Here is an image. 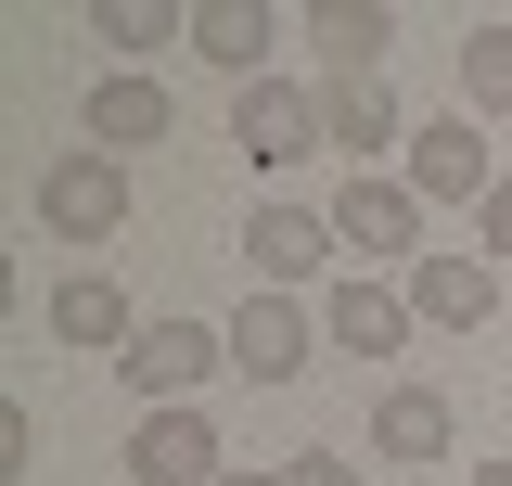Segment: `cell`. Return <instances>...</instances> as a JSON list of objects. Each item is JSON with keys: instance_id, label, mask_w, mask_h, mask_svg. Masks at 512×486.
Segmentation results:
<instances>
[{"instance_id": "6da1fadb", "label": "cell", "mask_w": 512, "mask_h": 486, "mask_svg": "<svg viewBox=\"0 0 512 486\" xmlns=\"http://www.w3.org/2000/svg\"><path fill=\"white\" fill-rule=\"evenodd\" d=\"M205 371H231V333H205V320H141L128 359H116V384L141 397V410H192Z\"/></svg>"}, {"instance_id": "7a4b0ae2", "label": "cell", "mask_w": 512, "mask_h": 486, "mask_svg": "<svg viewBox=\"0 0 512 486\" xmlns=\"http://www.w3.org/2000/svg\"><path fill=\"white\" fill-rule=\"evenodd\" d=\"M397 180L423 192V205H487V192H500L512 167H500V141H474V116L448 103V116H423V128H410V154H397Z\"/></svg>"}, {"instance_id": "3957f363", "label": "cell", "mask_w": 512, "mask_h": 486, "mask_svg": "<svg viewBox=\"0 0 512 486\" xmlns=\"http://www.w3.org/2000/svg\"><path fill=\"white\" fill-rule=\"evenodd\" d=\"M39 231H52V243H116L128 231V167L90 154V141L52 154V167H39Z\"/></svg>"}, {"instance_id": "277c9868", "label": "cell", "mask_w": 512, "mask_h": 486, "mask_svg": "<svg viewBox=\"0 0 512 486\" xmlns=\"http://www.w3.org/2000/svg\"><path fill=\"white\" fill-rule=\"evenodd\" d=\"M320 141L346 154V180H372V154H410V116H397L384 77H333L320 90Z\"/></svg>"}, {"instance_id": "5b68a950", "label": "cell", "mask_w": 512, "mask_h": 486, "mask_svg": "<svg viewBox=\"0 0 512 486\" xmlns=\"http://www.w3.org/2000/svg\"><path fill=\"white\" fill-rule=\"evenodd\" d=\"M410 320H436V333H487V307H500V269L487 256H461V243H436V256H410Z\"/></svg>"}, {"instance_id": "8992f818", "label": "cell", "mask_w": 512, "mask_h": 486, "mask_svg": "<svg viewBox=\"0 0 512 486\" xmlns=\"http://www.w3.org/2000/svg\"><path fill=\"white\" fill-rule=\"evenodd\" d=\"M333 205H256V231H244V256H256V282L269 295H295V282H320L333 269Z\"/></svg>"}, {"instance_id": "52a82bcc", "label": "cell", "mask_w": 512, "mask_h": 486, "mask_svg": "<svg viewBox=\"0 0 512 486\" xmlns=\"http://www.w3.org/2000/svg\"><path fill=\"white\" fill-rule=\"evenodd\" d=\"M231 141H244L256 167H295V154H320V90H295V77H256V90H231Z\"/></svg>"}, {"instance_id": "ba28073f", "label": "cell", "mask_w": 512, "mask_h": 486, "mask_svg": "<svg viewBox=\"0 0 512 486\" xmlns=\"http://www.w3.org/2000/svg\"><path fill=\"white\" fill-rule=\"evenodd\" d=\"M128 474H141V486H218V474H231V448H218V423H205V410H141Z\"/></svg>"}, {"instance_id": "9c48e42d", "label": "cell", "mask_w": 512, "mask_h": 486, "mask_svg": "<svg viewBox=\"0 0 512 486\" xmlns=\"http://www.w3.org/2000/svg\"><path fill=\"white\" fill-rule=\"evenodd\" d=\"M333 231L359 243V256H436V243H423V192H410V180H384V167L333 192Z\"/></svg>"}, {"instance_id": "30bf717a", "label": "cell", "mask_w": 512, "mask_h": 486, "mask_svg": "<svg viewBox=\"0 0 512 486\" xmlns=\"http://www.w3.org/2000/svg\"><path fill=\"white\" fill-rule=\"evenodd\" d=\"M308 359H320L308 307H295V295H244V320H231V371H244V384H295Z\"/></svg>"}, {"instance_id": "8fae6325", "label": "cell", "mask_w": 512, "mask_h": 486, "mask_svg": "<svg viewBox=\"0 0 512 486\" xmlns=\"http://www.w3.org/2000/svg\"><path fill=\"white\" fill-rule=\"evenodd\" d=\"M320 333H333L346 359H397V346H410V295L372 282V269H346V282L320 295Z\"/></svg>"}, {"instance_id": "7c38bea8", "label": "cell", "mask_w": 512, "mask_h": 486, "mask_svg": "<svg viewBox=\"0 0 512 486\" xmlns=\"http://www.w3.org/2000/svg\"><path fill=\"white\" fill-rule=\"evenodd\" d=\"M77 128H90V154H141V141H167V77H103L90 103H77Z\"/></svg>"}, {"instance_id": "4fadbf2b", "label": "cell", "mask_w": 512, "mask_h": 486, "mask_svg": "<svg viewBox=\"0 0 512 486\" xmlns=\"http://www.w3.org/2000/svg\"><path fill=\"white\" fill-rule=\"evenodd\" d=\"M384 39H397L384 0H308V52L333 64V77H384Z\"/></svg>"}, {"instance_id": "5bb4252c", "label": "cell", "mask_w": 512, "mask_h": 486, "mask_svg": "<svg viewBox=\"0 0 512 486\" xmlns=\"http://www.w3.org/2000/svg\"><path fill=\"white\" fill-rule=\"evenodd\" d=\"M448 435H461V410H448L436 384H384V410H372L384 461H448Z\"/></svg>"}, {"instance_id": "9a60e30c", "label": "cell", "mask_w": 512, "mask_h": 486, "mask_svg": "<svg viewBox=\"0 0 512 486\" xmlns=\"http://www.w3.org/2000/svg\"><path fill=\"white\" fill-rule=\"evenodd\" d=\"M52 333L64 346H103V359H128V282H103V269H77V282H52Z\"/></svg>"}, {"instance_id": "2e32d148", "label": "cell", "mask_w": 512, "mask_h": 486, "mask_svg": "<svg viewBox=\"0 0 512 486\" xmlns=\"http://www.w3.org/2000/svg\"><path fill=\"white\" fill-rule=\"evenodd\" d=\"M282 26H269V0H192V52L218 64V77H244L256 90V52H269Z\"/></svg>"}, {"instance_id": "e0dca14e", "label": "cell", "mask_w": 512, "mask_h": 486, "mask_svg": "<svg viewBox=\"0 0 512 486\" xmlns=\"http://www.w3.org/2000/svg\"><path fill=\"white\" fill-rule=\"evenodd\" d=\"M90 39L116 52V77H141L154 39H192V13H167V0H90Z\"/></svg>"}, {"instance_id": "ac0fdd59", "label": "cell", "mask_w": 512, "mask_h": 486, "mask_svg": "<svg viewBox=\"0 0 512 486\" xmlns=\"http://www.w3.org/2000/svg\"><path fill=\"white\" fill-rule=\"evenodd\" d=\"M461 116H500L512 128V13L461 39Z\"/></svg>"}, {"instance_id": "d6986e66", "label": "cell", "mask_w": 512, "mask_h": 486, "mask_svg": "<svg viewBox=\"0 0 512 486\" xmlns=\"http://www.w3.org/2000/svg\"><path fill=\"white\" fill-rule=\"evenodd\" d=\"M282 486H359V461H346V448H295V461H282Z\"/></svg>"}, {"instance_id": "ffe728a7", "label": "cell", "mask_w": 512, "mask_h": 486, "mask_svg": "<svg viewBox=\"0 0 512 486\" xmlns=\"http://www.w3.org/2000/svg\"><path fill=\"white\" fill-rule=\"evenodd\" d=\"M474 231H487V269H512V180L487 192V205H474Z\"/></svg>"}, {"instance_id": "44dd1931", "label": "cell", "mask_w": 512, "mask_h": 486, "mask_svg": "<svg viewBox=\"0 0 512 486\" xmlns=\"http://www.w3.org/2000/svg\"><path fill=\"white\" fill-rule=\"evenodd\" d=\"M461 486H512V461H474V474H461Z\"/></svg>"}, {"instance_id": "7402d4cb", "label": "cell", "mask_w": 512, "mask_h": 486, "mask_svg": "<svg viewBox=\"0 0 512 486\" xmlns=\"http://www.w3.org/2000/svg\"><path fill=\"white\" fill-rule=\"evenodd\" d=\"M218 486H282V474H244V461H231V474H218Z\"/></svg>"}, {"instance_id": "603a6c76", "label": "cell", "mask_w": 512, "mask_h": 486, "mask_svg": "<svg viewBox=\"0 0 512 486\" xmlns=\"http://www.w3.org/2000/svg\"><path fill=\"white\" fill-rule=\"evenodd\" d=\"M500 167H512V141H500Z\"/></svg>"}]
</instances>
